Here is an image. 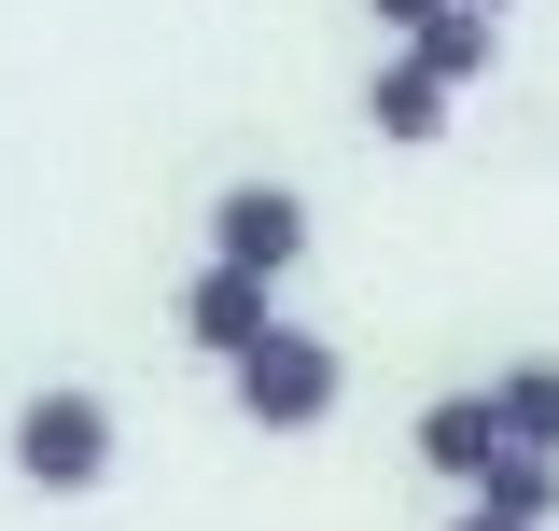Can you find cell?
<instances>
[{
    "mask_svg": "<svg viewBox=\"0 0 559 531\" xmlns=\"http://www.w3.org/2000/svg\"><path fill=\"white\" fill-rule=\"evenodd\" d=\"M224 392H238L252 434H322L336 392H349V350H336V335H308V322H280L252 364H224Z\"/></svg>",
    "mask_w": 559,
    "mask_h": 531,
    "instance_id": "6da1fadb",
    "label": "cell"
},
{
    "mask_svg": "<svg viewBox=\"0 0 559 531\" xmlns=\"http://www.w3.org/2000/svg\"><path fill=\"white\" fill-rule=\"evenodd\" d=\"M182 335H197L210 364H252L280 335V280H238V266H197L182 280Z\"/></svg>",
    "mask_w": 559,
    "mask_h": 531,
    "instance_id": "277c9868",
    "label": "cell"
},
{
    "mask_svg": "<svg viewBox=\"0 0 559 531\" xmlns=\"http://www.w3.org/2000/svg\"><path fill=\"white\" fill-rule=\"evenodd\" d=\"M364 127L392 140V154H419V140H448V84H433V70H419L406 43H392V57L364 70Z\"/></svg>",
    "mask_w": 559,
    "mask_h": 531,
    "instance_id": "8992f818",
    "label": "cell"
},
{
    "mask_svg": "<svg viewBox=\"0 0 559 531\" xmlns=\"http://www.w3.org/2000/svg\"><path fill=\"white\" fill-rule=\"evenodd\" d=\"M448 531H503V518H476V504H462V518H448Z\"/></svg>",
    "mask_w": 559,
    "mask_h": 531,
    "instance_id": "8fae6325",
    "label": "cell"
},
{
    "mask_svg": "<svg viewBox=\"0 0 559 531\" xmlns=\"http://www.w3.org/2000/svg\"><path fill=\"white\" fill-rule=\"evenodd\" d=\"M364 14H378V28H392V43H419V28H433V14H448V0H364Z\"/></svg>",
    "mask_w": 559,
    "mask_h": 531,
    "instance_id": "30bf717a",
    "label": "cell"
},
{
    "mask_svg": "<svg viewBox=\"0 0 559 531\" xmlns=\"http://www.w3.org/2000/svg\"><path fill=\"white\" fill-rule=\"evenodd\" d=\"M112 448H127V434H112V405L70 392V378L14 405V475H28V489H57V504H70V489H98V475H112Z\"/></svg>",
    "mask_w": 559,
    "mask_h": 531,
    "instance_id": "7a4b0ae2",
    "label": "cell"
},
{
    "mask_svg": "<svg viewBox=\"0 0 559 531\" xmlns=\"http://www.w3.org/2000/svg\"><path fill=\"white\" fill-rule=\"evenodd\" d=\"M489 43H503V14H462V0H448V14H433V28H419L406 57L433 70V84H448V98H462V84H489Z\"/></svg>",
    "mask_w": 559,
    "mask_h": 531,
    "instance_id": "9c48e42d",
    "label": "cell"
},
{
    "mask_svg": "<svg viewBox=\"0 0 559 531\" xmlns=\"http://www.w3.org/2000/svg\"><path fill=\"white\" fill-rule=\"evenodd\" d=\"M210 266L294 280V266H308V197H294V182H224V197H210Z\"/></svg>",
    "mask_w": 559,
    "mask_h": 531,
    "instance_id": "3957f363",
    "label": "cell"
},
{
    "mask_svg": "<svg viewBox=\"0 0 559 531\" xmlns=\"http://www.w3.org/2000/svg\"><path fill=\"white\" fill-rule=\"evenodd\" d=\"M462 504H476V518H503V531H546V518H559V462H546V448H503Z\"/></svg>",
    "mask_w": 559,
    "mask_h": 531,
    "instance_id": "52a82bcc",
    "label": "cell"
},
{
    "mask_svg": "<svg viewBox=\"0 0 559 531\" xmlns=\"http://www.w3.org/2000/svg\"><path fill=\"white\" fill-rule=\"evenodd\" d=\"M406 448H419V475L476 489V475L503 462V420H489V378H476V392H433V405H419V434H406Z\"/></svg>",
    "mask_w": 559,
    "mask_h": 531,
    "instance_id": "5b68a950",
    "label": "cell"
},
{
    "mask_svg": "<svg viewBox=\"0 0 559 531\" xmlns=\"http://www.w3.org/2000/svg\"><path fill=\"white\" fill-rule=\"evenodd\" d=\"M489 420H503V448H546V462H559V364H546V350L489 378Z\"/></svg>",
    "mask_w": 559,
    "mask_h": 531,
    "instance_id": "ba28073f",
    "label": "cell"
},
{
    "mask_svg": "<svg viewBox=\"0 0 559 531\" xmlns=\"http://www.w3.org/2000/svg\"><path fill=\"white\" fill-rule=\"evenodd\" d=\"M462 14H503V0H462Z\"/></svg>",
    "mask_w": 559,
    "mask_h": 531,
    "instance_id": "7c38bea8",
    "label": "cell"
}]
</instances>
